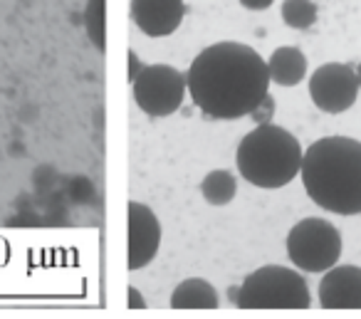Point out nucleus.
<instances>
[{"label": "nucleus", "mask_w": 361, "mask_h": 319, "mask_svg": "<svg viewBox=\"0 0 361 319\" xmlns=\"http://www.w3.org/2000/svg\"><path fill=\"white\" fill-rule=\"evenodd\" d=\"M161 248V220L144 203H129V270L146 267Z\"/></svg>", "instance_id": "nucleus-8"}, {"label": "nucleus", "mask_w": 361, "mask_h": 319, "mask_svg": "<svg viewBox=\"0 0 361 319\" xmlns=\"http://www.w3.org/2000/svg\"><path fill=\"white\" fill-rule=\"evenodd\" d=\"M188 92L211 119L233 121L252 114L270 92L267 60L243 42H216L196 55L186 72Z\"/></svg>", "instance_id": "nucleus-1"}, {"label": "nucleus", "mask_w": 361, "mask_h": 319, "mask_svg": "<svg viewBox=\"0 0 361 319\" xmlns=\"http://www.w3.org/2000/svg\"><path fill=\"white\" fill-rule=\"evenodd\" d=\"M233 302L240 309H310L307 279L285 265H265L243 279Z\"/></svg>", "instance_id": "nucleus-4"}, {"label": "nucleus", "mask_w": 361, "mask_h": 319, "mask_svg": "<svg viewBox=\"0 0 361 319\" xmlns=\"http://www.w3.org/2000/svg\"><path fill=\"white\" fill-rule=\"evenodd\" d=\"M322 309H361V267L334 265L319 282Z\"/></svg>", "instance_id": "nucleus-10"}, {"label": "nucleus", "mask_w": 361, "mask_h": 319, "mask_svg": "<svg viewBox=\"0 0 361 319\" xmlns=\"http://www.w3.org/2000/svg\"><path fill=\"white\" fill-rule=\"evenodd\" d=\"M300 141L277 124H260L247 131L238 144L235 164L240 176L257 188H282L292 183L302 171Z\"/></svg>", "instance_id": "nucleus-3"}, {"label": "nucleus", "mask_w": 361, "mask_h": 319, "mask_svg": "<svg viewBox=\"0 0 361 319\" xmlns=\"http://www.w3.org/2000/svg\"><path fill=\"white\" fill-rule=\"evenodd\" d=\"M272 112H275V102L270 100V95L265 97V102H262L260 107H257L255 112H252V116H255L260 124H267V121L272 119Z\"/></svg>", "instance_id": "nucleus-16"}, {"label": "nucleus", "mask_w": 361, "mask_h": 319, "mask_svg": "<svg viewBox=\"0 0 361 319\" xmlns=\"http://www.w3.org/2000/svg\"><path fill=\"white\" fill-rule=\"evenodd\" d=\"M302 183L326 213H361V141L349 136L317 139L302 159Z\"/></svg>", "instance_id": "nucleus-2"}, {"label": "nucleus", "mask_w": 361, "mask_h": 319, "mask_svg": "<svg viewBox=\"0 0 361 319\" xmlns=\"http://www.w3.org/2000/svg\"><path fill=\"white\" fill-rule=\"evenodd\" d=\"M85 30L99 52H106V0H87Z\"/></svg>", "instance_id": "nucleus-14"}, {"label": "nucleus", "mask_w": 361, "mask_h": 319, "mask_svg": "<svg viewBox=\"0 0 361 319\" xmlns=\"http://www.w3.org/2000/svg\"><path fill=\"white\" fill-rule=\"evenodd\" d=\"M201 193L208 205H228L238 193V179L226 169L211 171V174L203 179Z\"/></svg>", "instance_id": "nucleus-13"}, {"label": "nucleus", "mask_w": 361, "mask_h": 319, "mask_svg": "<svg viewBox=\"0 0 361 319\" xmlns=\"http://www.w3.org/2000/svg\"><path fill=\"white\" fill-rule=\"evenodd\" d=\"M270 80L280 87H297L307 77V57L300 47H277L267 60Z\"/></svg>", "instance_id": "nucleus-11"}, {"label": "nucleus", "mask_w": 361, "mask_h": 319, "mask_svg": "<svg viewBox=\"0 0 361 319\" xmlns=\"http://www.w3.org/2000/svg\"><path fill=\"white\" fill-rule=\"evenodd\" d=\"M171 307L173 309H218L221 299L208 279L188 277L173 289L171 294Z\"/></svg>", "instance_id": "nucleus-12"}, {"label": "nucleus", "mask_w": 361, "mask_h": 319, "mask_svg": "<svg viewBox=\"0 0 361 319\" xmlns=\"http://www.w3.org/2000/svg\"><path fill=\"white\" fill-rule=\"evenodd\" d=\"M186 18L183 0H131V20L144 35L169 37Z\"/></svg>", "instance_id": "nucleus-9"}, {"label": "nucleus", "mask_w": 361, "mask_h": 319, "mask_svg": "<svg viewBox=\"0 0 361 319\" xmlns=\"http://www.w3.org/2000/svg\"><path fill=\"white\" fill-rule=\"evenodd\" d=\"M282 20L292 30H307L317 23V3L314 0H285L282 3Z\"/></svg>", "instance_id": "nucleus-15"}, {"label": "nucleus", "mask_w": 361, "mask_h": 319, "mask_svg": "<svg viewBox=\"0 0 361 319\" xmlns=\"http://www.w3.org/2000/svg\"><path fill=\"white\" fill-rule=\"evenodd\" d=\"M287 258L302 272H326L341 258V233L324 218H305L287 233Z\"/></svg>", "instance_id": "nucleus-5"}, {"label": "nucleus", "mask_w": 361, "mask_h": 319, "mask_svg": "<svg viewBox=\"0 0 361 319\" xmlns=\"http://www.w3.org/2000/svg\"><path fill=\"white\" fill-rule=\"evenodd\" d=\"M129 65H131V70H129V80L134 82V77L139 75V70H141V65H139V57H136V52H134V50L129 52Z\"/></svg>", "instance_id": "nucleus-19"}, {"label": "nucleus", "mask_w": 361, "mask_h": 319, "mask_svg": "<svg viewBox=\"0 0 361 319\" xmlns=\"http://www.w3.org/2000/svg\"><path fill=\"white\" fill-rule=\"evenodd\" d=\"M356 77H359V87H361V65L356 67Z\"/></svg>", "instance_id": "nucleus-20"}, {"label": "nucleus", "mask_w": 361, "mask_h": 319, "mask_svg": "<svg viewBox=\"0 0 361 319\" xmlns=\"http://www.w3.org/2000/svg\"><path fill=\"white\" fill-rule=\"evenodd\" d=\"M129 307L131 309H136V307H139V309H144L146 307V304H144V299H141V294H139V289H134V287H129Z\"/></svg>", "instance_id": "nucleus-18"}, {"label": "nucleus", "mask_w": 361, "mask_h": 319, "mask_svg": "<svg viewBox=\"0 0 361 319\" xmlns=\"http://www.w3.org/2000/svg\"><path fill=\"white\" fill-rule=\"evenodd\" d=\"M275 0H240V6L247 8V11H267Z\"/></svg>", "instance_id": "nucleus-17"}, {"label": "nucleus", "mask_w": 361, "mask_h": 319, "mask_svg": "<svg viewBox=\"0 0 361 319\" xmlns=\"http://www.w3.org/2000/svg\"><path fill=\"white\" fill-rule=\"evenodd\" d=\"M359 77L351 65L329 62L314 70L310 77V97L314 107L324 114H341L351 109L359 97Z\"/></svg>", "instance_id": "nucleus-7"}, {"label": "nucleus", "mask_w": 361, "mask_h": 319, "mask_svg": "<svg viewBox=\"0 0 361 319\" xmlns=\"http://www.w3.org/2000/svg\"><path fill=\"white\" fill-rule=\"evenodd\" d=\"M186 75L171 65H146L131 82L134 102L151 119H164L180 109L186 97Z\"/></svg>", "instance_id": "nucleus-6"}]
</instances>
